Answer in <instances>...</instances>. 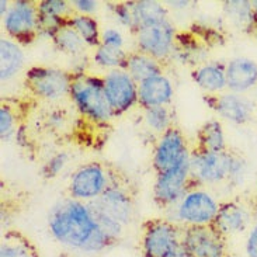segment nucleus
<instances>
[{"label":"nucleus","instance_id":"obj_7","mask_svg":"<svg viewBox=\"0 0 257 257\" xmlns=\"http://www.w3.org/2000/svg\"><path fill=\"white\" fill-rule=\"evenodd\" d=\"M72 82V73L58 68L33 66L26 73V83L30 91L37 97L48 101L62 100L69 96Z\"/></svg>","mask_w":257,"mask_h":257},{"label":"nucleus","instance_id":"obj_16","mask_svg":"<svg viewBox=\"0 0 257 257\" xmlns=\"http://www.w3.org/2000/svg\"><path fill=\"white\" fill-rule=\"evenodd\" d=\"M89 204L94 205L104 214L114 218L115 221H118L122 226L131 223L132 216H134L132 200L125 190H122L119 186H115L111 183L110 187L107 188L97 200Z\"/></svg>","mask_w":257,"mask_h":257},{"label":"nucleus","instance_id":"obj_22","mask_svg":"<svg viewBox=\"0 0 257 257\" xmlns=\"http://www.w3.org/2000/svg\"><path fill=\"white\" fill-rule=\"evenodd\" d=\"M207 152H223L226 149V138L221 121L211 118L205 121L197 132V148Z\"/></svg>","mask_w":257,"mask_h":257},{"label":"nucleus","instance_id":"obj_34","mask_svg":"<svg viewBox=\"0 0 257 257\" xmlns=\"http://www.w3.org/2000/svg\"><path fill=\"white\" fill-rule=\"evenodd\" d=\"M124 35L118 28L107 27L101 30V44L114 48H124Z\"/></svg>","mask_w":257,"mask_h":257},{"label":"nucleus","instance_id":"obj_21","mask_svg":"<svg viewBox=\"0 0 257 257\" xmlns=\"http://www.w3.org/2000/svg\"><path fill=\"white\" fill-rule=\"evenodd\" d=\"M125 70L138 84L151 79V77L163 75L162 62L156 61L152 56L139 52V51L130 52Z\"/></svg>","mask_w":257,"mask_h":257},{"label":"nucleus","instance_id":"obj_35","mask_svg":"<svg viewBox=\"0 0 257 257\" xmlns=\"http://www.w3.org/2000/svg\"><path fill=\"white\" fill-rule=\"evenodd\" d=\"M244 254L246 257H257V221L247 230V236L244 242Z\"/></svg>","mask_w":257,"mask_h":257},{"label":"nucleus","instance_id":"obj_40","mask_svg":"<svg viewBox=\"0 0 257 257\" xmlns=\"http://www.w3.org/2000/svg\"><path fill=\"white\" fill-rule=\"evenodd\" d=\"M253 9H254V16H256V30H257V0H253Z\"/></svg>","mask_w":257,"mask_h":257},{"label":"nucleus","instance_id":"obj_27","mask_svg":"<svg viewBox=\"0 0 257 257\" xmlns=\"http://www.w3.org/2000/svg\"><path fill=\"white\" fill-rule=\"evenodd\" d=\"M54 44L55 47L63 54H68L72 58L73 56L84 55V51L87 48L86 42L80 38V35L69 26L65 27L54 37Z\"/></svg>","mask_w":257,"mask_h":257},{"label":"nucleus","instance_id":"obj_30","mask_svg":"<svg viewBox=\"0 0 257 257\" xmlns=\"http://www.w3.org/2000/svg\"><path fill=\"white\" fill-rule=\"evenodd\" d=\"M38 7V13L40 14H51V16H59L69 19L70 16H73V6L69 2L65 0H42L40 3H37Z\"/></svg>","mask_w":257,"mask_h":257},{"label":"nucleus","instance_id":"obj_37","mask_svg":"<svg viewBox=\"0 0 257 257\" xmlns=\"http://www.w3.org/2000/svg\"><path fill=\"white\" fill-rule=\"evenodd\" d=\"M166 5L172 9H187L190 6V2H166Z\"/></svg>","mask_w":257,"mask_h":257},{"label":"nucleus","instance_id":"obj_15","mask_svg":"<svg viewBox=\"0 0 257 257\" xmlns=\"http://www.w3.org/2000/svg\"><path fill=\"white\" fill-rule=\"evenodd\" d=\"M253 225L250 208L240 201H226L221 204L212 228L225 239L243 233Z\"/></svg>","mask_w":257,"mask_h":257},{"label":"nucleus","instance_id":"obj_25","mask_svg":"<svg viewBox=\"0 0 257 257\" xmlns=\"http://www.w3.org/2000/svg\"><path fill=\"white\" fill-rule=\"evenodd\" d=\"M225 14L233 21L239 28L256 30V16L253 3L247 0H230L223 3Z\"/></svg>","mask_w":257,"mask_h":257},{"label":"nucleus","instance_id":"obj_28","mask_svg":"<svg viewBox=\"0 0 257 257\" xmlns=\"http://www.w3.org/2000/svg\"><path fill=\"white\" fill-rule=\"evenodd\" d=\"M0 257H37L34 249L27 239L17 236L16 233H7L0 243Z\"/></svg>","mask_w":257,"mask_h":257},{"label":"nucleus","instance_id":"obj_17","mask_svg":"<svg viewBox=\"0 0 257 257\" xmlns=\"http://www.w3.org/2000/svg\"><path fill=\"white\" fill-rule=\"evenodd\" d=\"M226 87L232 93L243 94L257 86V62L246 56H237L225 63Z\"/></svg>","mask_w":257,"mask_h":257},{"label":"nucleus","instance_id":"obj_2","mask_svg":"<svg viewBox=\"0 0 257 257\" xmlns=\"http://www.w3.org/2000/svg\"><path fill=\"white\" fill-rule=\"evenodd\" d=\"M188 170L191 183L195 186L218 184L222 181L237 186L244 180L247 165L243 158L229 151L207 152L194 149L190 152Z\"/></svg>","mask_w":257,"mask_h":257},{"label":"nucleus","instance_id":"obj_3","mask_svg":"<svg viewBox=\"0 0 257 257\" xmlns=\"http://www.w3.org/2000/svg\"><path fill=\"white\" fill-rule=\"evenodd\" d=\"M69 97L80 115L90 119L91 122L107 124L115 117L105 98L103 76L87 73L75 76L70 86Z\"/></svg>","mask_w":257,"mask_h":257},{"label":"nucleus","instance_id":"obj_8","mask_svg":"<svg viewBox=\"0 0 257 257\" xmlns=\"http://www.w3.org/2000/svg\"><path fill=\"white\" fill-rule=\"evenodd\" d=\"M110 184L111 181L107 169L98 163L91 162L77 167L72 173L68 191L70 198L89 204L97 200L110 187Z\"/></svg>","mask_w":257,"mask_h":257},{"label":"nucleus","instance_id":"obj_36","mask_svg":"<svg viewBox=\"0 0 257 257\" xmlns=\"http://www.w3.org/2000/svg\"><path fill=\"white\" fill-rule=\"evenodd\" d=\"M73 10L79 14L93 16L98 10V2L94 0H75L72 2Z\"/></svg>","mask_w":257,"mask_h":257},{"label":"nucleus","instance_id":"obj_5","mask_svg":"<svg viewBox=\"0 0 257 257\" xmlns=\"http://www.w3.org/2000/svg\"><path fill=\"white\" fill-rule=\"evenodd\" d=\"M134 33L137 51L152 56L159 62L172 58L179 34L170 19L142 26Z\"/></svg>","mask_w":257,"mask_h":257},{"label":"nucleus","instance_id":"obj_18","mask_svg":"<svg viewBox=\"0 0 257 257\" xmlns=\"http://www.w3.org/2000/svg\"><path fill=\"white\" fill-rule=\"evenodd\" d=\"M173 96V83L165 75L151 77L138 84V105L144 110L170 104Z\"/></svg>","mask_w":257,"mask_h":257},{"label":"nucleus","instance_id":"obj_14","mask_svg":"<svg viewBox=\"0 0 257 257\" xmlns=\"http://www.w3.org/2000/svg\"><path fill=\"white\" fill-rule=\"evenodd\" d=\"M205 101L209 104V108L225 121L235 125H246L249 124L254 115V104L250 98L239 93H222V94H208Z\"/></svg>","mask_w":257,"mask_h":257},{"label":"nucleus","instance_id":"obj_39","mask_svg":"<svg viewBox=\"0 0 257 257\" xmlns=\"http://www.w3.org/2000/svg\"><path fill=\"white\" fill-rule=\"evenodd\" d=\"M167 257H190L187 254V253H186V251L183 250V249H179V250H176L174 251V253H172V254H170V256H167Z\"/></svg>","mask_w":257,"mask_h":257},{"label":"nucleus","instance_id":"obj_1","mask_svg":"<svg viewBox=\"0 0 257 257\" xmlns=\"http://www.w3.org/2000/svg\"><path fill=\"white\" fill-rule=\"evenodd\" d=\"M48 230L58 243L86 254H97L114 244L100 229L90 205L70 197L49 209Z\"/></svg>","mask_w":257,"mask_h":257},{"label":"nucleus","instance_id":"obj_38","mask_svg":"<svg viewBox=\"0 0 257 257\" xmlns=\"http://www.w3.org/2000/svg\"><path fill=\"white\" fill-rule=\"evenodd\" d=\"M10 6H12V5H9V2H7V0H2V2H0V16H2V19L9 13Z\"/></svg>","mask_w":257,"mask_h":257},{"label":"nucleus","instance_id":"obj_9","mask_svg":"<svg viewBox=\"0 0 257 257\" xmlns=\"http://www.w3.org/2000/svg\"><path fill=\"white\" fill-rule=\"evenodd\" d=\"M181 249L190 257H230L226 239L212 225L183 228Z\"/></svg>","mask_w":257,"mask_h":257},{"label":"nucleus","instance_id":"obj_32","mask_svg":"<svg viewBox=\"0 0 257 257\" xmlns=\"http://www.w3.org/2000/svg\"><path fill=\"white\" fill-rule=\"evenodd\" d=\"M68 159H69V156H68V153L65 152H59L54 155V156H51L45 162L44 167H42V176L47 177V179H54V177H56L58 174L62 172L63 167L66 166Z\"/></svg>","mask_w":257,"mask_h":257},{"label":"nucleus","instance_id":"obj_6","mask_svg":"<svg viewBox=\"0 0 257 257\" xmlns=\"http://www.w3.org/2000/svg\"><path fill=\"white\" fill-rule=\"evenodd\" d=\"M183 226L167 218L146 223L142 233V257H167L181 247Z\"/></svg>","mask_w":257,"mask_h":257},{"label":"nucleus","instance_id":"obj_26","mask_svg":"<svg viewBox=\"0 0 257 257\" xmlns=\"http://www.w3.org/2000/svg\"><path fill=\"white\" fill-rule=\"evenodd\" d=\"M128 55L130 52H126L124 48H114L101 44L94 49L91 61L96 66L105 69L107 72L114 69H125Z\"/></svg>","mask_w":257,"mask_h":257},{"label":"nucleus","instance_id":"obj_23","mask_svg":"<svg viewBox=\"0 0 257 257\" xmlns=\"http://www.w3.org/2000/svg\"><path fill=\"white\" fill-rule=\"evenodd\" d=\"M132 16H134V31L137 28L169 19L165 5L155 0H139L131 3Z\"/></svg>","mask_w":257,"mask_h":257},{"label":"nucleus","instance_id":"obj_33","mask_svg":"<svg viewBox=\"0 0 257 257\" xmlns=\"http://www.w3.org/2000/svg\"><path fill=\"white\" fill-rule=\"evenodd\" d=\"M111 9L112 14L119 26L130 28L134 31V16H132L131 3H128V2L117 3V5H112Z\"/></svg>","mask_w":257,"mask_h":257},{"label":"nucleus","instance_id":"obj_11","mask_svg":"<svg viewBox=\"0 0 257 257\" xmlns=\"http://www.w3.org/2000/svg\"><path fill=\"white\" fill-rule=\"evenodd\" d=\"M103 83L105 98L115 117L138 105V83L125 69L105 72Z\"/></svg>","mask_w":257,"mask_h":257},{"label":"nucleus","instance_id":"obj_13","mask_svg":"<svg viewBox=\"0 0 257 257\" xmlns=\"http://www.w3.org/2000/svg\"><path fill=\"white\" fill-rule=\"evenodd\" d=\"M187 139L180 130L172 126L160 135L153 152V167L159 173L179 166L190 158Z\"/></svg>","mask_w":257,"mask_h":257},{"label":"nucleus","instance_id":"obj_20","mask_svg":"<svg viewBox=\"0 0 257 257\" xmlns=\"http://www.w3.org/2000/svg\"><path fill=\"white\" fill-rule=\"evenodd\" d=\"M24 51L19 42L9 37L0 38V80L5 83L20 73L24 66Z\"/></svg>","mask_w":257,"mask_h":257},{"label":"nucleus","instance_id":"obj_29","mask_svg":"<svg viewBox=\"0 0 257 257\" xmlns=\"http://www.w3.org/2000/svg\"><path fill=\"white\" fill-rule=\"evenodd\" d=\"M145 122L149 130L162 135L173 126V117L167 105L152 107L145 110Z\"/></svg>","mask_w":257,"mask_h":257},{"label":"nucleus","instance_id":"obj_12","mask_svg":"<svg viewBox=\"0 0 257 257\" xmlns=\"http://www.w3.org/2000/svg\"><path fill=\"white\" fill-rule=\"evenodd\" d=\"M188 160L190 158L179 166L158 174L153 186V198L162 208L169 209L177 205L181 198L187 194V191L193 188Z\"/></svg>","mask_w":257,"mask_h":257},{"label":"nucleus","instance_id":"obj_19","mask_svg":"<svg viewBox=\"0 0 257 257\" xmlns=\"http://www.w3.org/2000/svg\"><path fill=\"white\" fill-rule=\"evenodd\" d=\"M191 79L201 90L207 91L208 94L221 93L226 87V73L225 65L221 62L201 63L191 72Z\"/></svg>","mask_w":257,"mask_h":257},{"label":"nucleus","instance_id":"obj_24","mask_svg":"<svg viewBox=\"0 0 257 257\" xmlns=\"http://www.w3.org/2000/svg\"><path fill=\"white\" fill-rule=\"evenodd\" d=\"M68 26L80 35V38L86 42L87 47L97 48L101 45V30L98 27L97 20L93 16L75 13L69 17Z\"/></svg>","mask_w":257,"mask_h":257},{"label":"nucleus","instance_id":"obj_31","mask_svg":"<svg viewBox=\"0 0 257 257\" xmlns=\"http://www.w3.org/2000/svg\"><path fill=\"white\" fill-rule=\"evenodd\" d=\"M16 134V117L7 104L0 107V137L3 141H10Z\"/></svg>","mask_w":257,"mask_h":257},{"label":"nucleus","instance_id":"obj_4","mask_svg":"<svg viewBox=\"0 0 257 257\" xmlns=\"http://www.w3.org/2000/svg\"><path fill=\"white\" fill-rule=\"evenodd\" d=\"M219 207L221 204L211 193L202 188H191L177 205L169 208L173 214L167 216V219L183 228L209 226L215 221Z\"/></svg>","mask_w":257,"mask_h":257},{"label":"nucleus","instance_id":"obj_10","mask_svg":"<svg viewBox=\"0 0 257 257\" xmlns=\"http://www.w3.org/2000/svg\"><path fill=\"white\" fill-rule=\"evenodd\" d=\"M5 31L19 44H30L38 38V7L30 0L13 2L3 17Z\"/></svg>","mask_w":257,"mask_h":257}]
</instances>
